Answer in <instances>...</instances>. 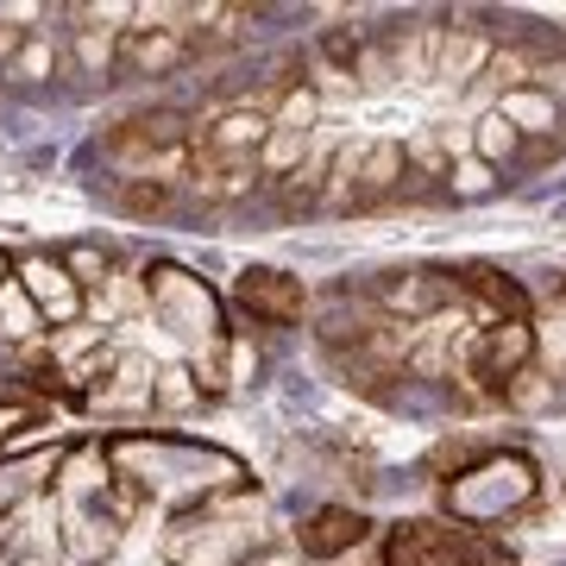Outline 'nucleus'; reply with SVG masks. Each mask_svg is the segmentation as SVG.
<instances>
[{
    "mask_svg": "<svg viewBox=\"0 0 566 566\" xmlns=\"http://www.w3.org/2000/svg\"><path fill=\"white\" fill-rule=\"evenodd\" d=\"M145 308H151L170 334H182L196 353H208V346L227 340L214 296H208L189 271H177V264H151V271H145Z\"/></svg>",
    "mask_w": 566,
    "mask_h": 566,
    "instance_id": "nucleus-1",
    "label": "nucleus"
},
{
    "mask_svg": "<svg viewBox=\"0 0 566 566\" xmlns=\"http://www.w3.org/2000/svg\"><path fill=\"white\" fill-rule=\"evenodd\" d=\"M535 353V334L523 322H491L479 327V340H472V359H465V378L479 397H504V385L516 378Z\"/></svg>",
    "mask_w": 566,
    "mask_h": 566,
    "instance_id": "nucleus-2",
    "label": "nucleus"
},
{
    "mask_svg": "<svg viewBox=\"0 0 566 566\" xmlns=\"http://www.w3.org/2000/svg\"><path fill=\"white\" fill-rule=\"evenodd\" d=\"M233 303L245 308V315H259V322H303L308 308V290L303 277H290V271H271V264H252V271H240V283H233Z\"/></svg>",
    "mask_w": 566,
    "mask_h": 566,
    "instance_id": "nucleus-3",
    "label": "nucleus"
},
{
    "mask_svg": "<svg viewBox=\"0 0 566 566\" xmlns=\"http://www.w3.org/2000/svg\"><path fill=\"white\" fill-rule=\"evenodd\" d=\"M20 290L32 296L39 315H51L57 327H76L82 290H76V277L63 271V259H51V252H25V259H20Z\"/></svg>",
    "mask_w": 566,
    "mask_h": 566,
    "instance_id": "nucleus-4",
    "label": "nucleus"
},
{
    "mask_svg": "<svg viewBox=\"0 0 566 566\" xmlns=\"http://www.w3.org/2000/svg\"><path fill=\"white\" fill-rule=\"evenodd\" d=\"M271 139V114L264 107H227L221 120L202 126V139H189V151H202L214 164H233V158H259V145Z\"/></svg>",
    "mask_w": 566,
    "mask_h": 566,
    "instance_id": "nucleus-5",
    "label": "nucleus"
},
{
    "mask_svg": "<svg viewBox=\"0 0 566 566\" xmlns=\"http://www.w3.org/2000/svg\"><path fill=\"white\" fill-rule=\"evenodd\" d=\"M385 566H465V535L447 523H403L390 528Z\"/></svg>",
    "mask_w": 566,
    "mask_h": 566,
    "instance_id": "nucleus-6",
    "label": "nucleus"
},
{
    "mask_svg": "<svg viewBox=\"0 0 566 566\" xmlns=\"http://www.w3.org/2000/svg\"><path fill=\"white\" fill-rule=\"evenodd\" d=\"M151 385H158V365L145 359V353H120L88 403L107 409V416H133V409H151Z\"/></svg>",
    "mask_w": 566,
    "mask_h": 566,
    "instance_id": "nucleus-7",
    "label": "nucleus"
},
{
    "mask_svg": "<svg viewBox=\"0 0 566 566\" xmlns=\"http://www.w3.org/2000/svg\"><path fill=\"white\" fill-rule=\"evenodd\" d=\"M491 51H497V44H491L485 32H479V25H453V32L441 25V39H434V76L460 88V82L485 76Z\"/></svg>",
    "mask_w": 566,
    "mask_h": 566,
    "instance_id": "nucleus-8",
    "label": "nucleus"
},
{
    "mask_svg": "<svg viewBox=\"0 0 566 566\" xmlns=\"http://www.w3.org/2000/svg\"><path fill=\"white\" fill-rule=\"evenodd\" d=\"M189 57H196V51H189V39H177V32H126L120 39L126 76H170V70H182Z\"/></svg>",
    "mask_w": 566,
    "mask_h": 566,
    "instance_id": "nucleus-9",
    "label": "nucleus"
},
{
    "mask_svg": "<svg viewBox=\"0 0 566 566\" xmlns=\"http://www.w3.org/2000/svg\"><path fill=\"white\" fill-rule=\"evenodd\" d=\"M403 189V145L397 139H365V164H359V196L353 208H378Z\"/></svg>",
    "mask_w": 566,
    "mask_h": 566,
    "instance_id": "nucleus-10",
    "label": "nucleus"
},
{
    "mask_svg": "<svg viewBox=\"0 0 566 566\" xmlns=\"http://www.w3.org/2000/svg\"><path fill=\"white\" fill-rule=\"evenodd\" d=\"M365 535V516L359 510H315L303 523V554H315V560H327V554H340V547H353Z\"/></svg>",
    "mask_w": 566,
    "mask_h": 566,
    "instance_id": "nucleus-11",
    "label": "nucleus"
},
{
    "mask_svg": "<svg viewBox=\"0 0 566 566\" xmlns=\"http://www.w3.org/2000/svg\"><path fill=\"white\" fill-rule=\"evenodd\" d=\"M434 39H441V25H403V32H390V70L403 82H434Z\"/></svg>",
    "mask_w": 566,
    "mask_h": 566,
    "instance_id": "nucleus-12",
    "label": "nucleus"
},
{
    "mask_svg": "<svg viewBox=\"0 0 566 566\" xmlns=\"http://www.w3.org/2000/svg\"><path fill=\"white\" fill-rule=\"evenodd\" d=\"M497 114H504L523 139H547V133L560 126V102H547L542 88H510V95H497Z\"/></svg>",
    "mask_w": 566,
    "mask_h": 566,
    "instance_id": "nucleus-13",
    "label": "nucleus"
},
{
    "mask_svg": "<svg viewBox=\"0 0 566 566\" xmlns=\"http://www.w3.org/2000/svg\"><path fill=\"white\" fill-rule=\"evenodd\" d=\"M465 133H472V158H485L491 170H497V164H510L516 151H523V133H516V126H510L497 107H485V114L465 126Z\"/></svg>",
    "mask_w": 566,
    "mask_h": 566,
    "instance_id": "nucleus-14",
    "label": "nucleus"
},
{
    "mask_svg": "<svg viewBox=\"0 0 566 566\" xmlns=\"http://www.w3.org/2000/svg\"><path fill=\"white\" fill-rule=\"evenodd\" d=\"M359 164H365V139L334 145V158H327V182H322V208H353V196H359Z\"/></svg>",
    "mask_w": 566,
    "mask_h": 566,
    "instance_id": "nucleus-15",
    "label": "nucleus"
},
{
    "mask_svg": "<svg viewBox=\"0 0 566 566\" xmlns=\"http://www.w3.org/2000/svg\"><path fill=\"white\" fill-rule=\"evenodd\" d=\"M44 428H51V409L32 403V397H20V390H13V397L0 403V453L25 447L32 434H44Z\"/></svg>",
    "mask_w": 566,
    "mask_h": 566,
    "instance_id": "nucleus-16",
    "label": "nucleus"
},
{
    "mask_svg": "<svg viewBox=\"0 0 566 566\" xmlns=\"http://www.w3.org/2000/svg\"><path fill=\"white\" fill-rule=\"evenodd\" d=\"M447 189H453V202H485V196H497V170L465 151V158L447 164Z\"/></svg>",
    "mask_w": 566,
    "mask_h": 566,
    "instance_id": "nucleus-17",
    "label": "nucleus"
},
{
    "mask_svg": "<svg viewBox=\"0 0 566 566\" xmlns=\"http://www.w3.org/2000/svg\"><path fill=\"white\" fill-rule=\"evenodd\" d=\"M308 158V133H283V126H271V139L259 145V170L264 177H290V170H296V164Z\"/></svg>",
    "mask_w": 566,
    "mask_h": 566,
    "instance_id": "nucleus-18",
    "label": "nucleus"
},
{
    "mask_svg": "<svg viewBox=\"0 0 566 566\" xmlns=\"http://www.w3.org/2000/svg\"><path fill=\"white\" fill-rule=\"evenodd\" d=\"M0 334H7V340H25V346L39 334V308H32V296H25L20 283L0 290Z\"/></svg>",
    "mask_w": 566,
    "mask_h": 566,
    "instance_id": "nucleus-19",
    "label": "nucleus"
},
{
    "mask_svg": "<svg viewBox=\"0 0 566 566\" xmlns=\"http://www.w3.org/2000/svg\"><path fill=\"white\" fill-rule=\"evenodd\" d=\"M485 82L497 88V95H510V88H535V57H528V51H491Z\"/></svg>",
    "mask_w": 566,
    "mask_h": 566,
    "instance_id": "nucleus-20",
    "label": "nucleus"
},
{
    "mask_svg": "<svg viewBox=\"0 0 566 566\" xmlns=\"http://www.w3.org/2000/svg\"><path fill=\"white\" fill-rule=\"evenodd\" d=\"M76 63H82V76L114 70L120 63V32H88V25H76Z\"/></svg>",
    "mask_w": 566,
    "mask_h": 566,
    "instance_id": "nucleus-21",
    "label": "nucleus"
},
{
    "mask_svg": "<svg viewBox=\"0 0 566 566\" xmlns=\"http://www.w3.org/2000/svg\"><path fill=\"white\" fill-rule=\"evenodd\" d=\"M315 88L308 82H296V88H283V102L271 107V126H283V133H315Z\"/></svg>",
    "mask_w": 566,
    "mask_h": 566,
    "instance_id": "nucleus-22",
    "label": "nucleus"
},
{
    "mask_svg": "<svg viewBox=\"0 0 566 566\" xmlns=\"http://www.w3.org/2000/svg\"><path fill=\"white\" fill-rule=\"evenodd\" d=\"M189 403H202L196 378H189L182 365H158V385H151V409H189Z\"/></svg>",
    "mask_w": 566,
    "mask_h": 566,
    "instance_id": "nucleus-23",
    "label": "nucleus"
},
{
    "mask_svg": "<svg viewBox=\"0 0 566 566\" xmlns=\"http://www.w3.org/2000/svg\"><path fill=\"white\" fill-rule=\"evenodd\" d=\"M465 290H479L491 308H510V322L523 315V290H516L510 277H497V271H485V264H472V271H465Z\"/></svg>",
    "mask_w": 566,
    "mask_h": 566,
    "instance_id": "nucleus-24",
    "label": "nucleus"
},
{
    "mask_svg": "<svg viewBox=\"0 0 566 566\" xmlns=\"http://www.w3.org/2000/svg\"><path fill=\"white\" fill-rule=\"evenodd\" d=\"M547 397H554V378H547V371H535V365H523V371L504 385V403L510 409H542Z\"/></svg>",
    "mask_w": 566,
    "mask_h": 566,
    "instance_id": "nucleus-25",
    "label": "nucleus"
},
{
    "mask_svg": "<svg viewBox=\"0 0 566 566\" xmlns=\"http://www.w3.org/2000/svg\"><path fill=\"white\" fill-rule=\"evenodd\" d=\"M51 70H57V51H51V39H44V32H32V39L20 44V57H13V70H7V76H20V82H44Z\"/></svg>",
    "mask_w": 566,
    "mask_h": 566,
    "instance_id": "nucleus-26",
    "label": "nucleus"
},
{
    "mask_svg": "<svg viewBox=\"0 0 566 566\" xmlns=\"http://www.w3.org/2000/svg\"><path fill=\"white\" fill-rule=\"evenodd\" d=\"M63 271L76 277V290H102L107 283V252L102 245H70V252H63Z\"/></svg>",
    "mask_w": 566,
    "mask_h": 566,
    "instance_id": "nucleus-27",
    "label": "nucleus"
},
{
    "mask_svg": "<svg viewBox=\"0 0 566 566\" xmlns=\"http://www.w3.org/2000/svg\"><path fill=\"white\" fill-rule=\"evenodd\" d=\"M120 208L126 214H164L170 208V189L164 182H120Z\"/></svg>",
    "mask_w": 566,
    "mask_h": 566,
    "instance_id": "nucleus-28",
    "label": "nucleus"
},
{
    "mask_svg": "<svg viewBox=\"0 0 566 566\" xmlns=\"http://www.w3.org/2000/svg\"><path fill=\"white\" fill-rule=\"evenodd\" d=\"M409 158L422 164L428 177H447V145H441V133H416V139H409Z\"/></svg>",
    "mask_w": 566,
    "mask_h": 566,
    "instance_id": "nucleus-29",
    "label": "nucleus"
},
{
    "mask_svg": "<svg viewBox=\"0 0 566 566\" xmlns=\"http://www.w3.org/2000/svg\"><path fill=\"white\" fill-rule=\"evenodd\" d=\"M25 39H32L25 25H0V76L13 70V57H20V44H25Z\"/></svg>",
    "mask_w": 566,
    "mask_h": 566,
    "instance_id": "nucleus-30",
    "label": "nucleus"
},
{
    "mask_svg": "<svg viewBox=\"0 0 566 566\" xmlns=\"http://www.w3.org/2000/svg\"><path fill=\"white\" fill-rule=\"evenodd\" d=\"M245 566H290V554H252Z\"/></svg>",
    "mask_w": 566,
    "mask_h": 566,
    "instance_id": "nucleus-31",
    "label": "nucleus"
},
{
    "mask_svg": "<svg viewBox=\"0 0 566 566\" xmlns=\"http://www.w3.org/2000/svg\"><path fill=\"white\" fill-rule=\"evenodd\" d=\"M0 290H7V259H0Z\"/></svg>",
    "mask_w": 566,
    "mask_h": 566,
    "instance_id": "nucleus-32",
    "label": "nucleus"
}]
</instances>
